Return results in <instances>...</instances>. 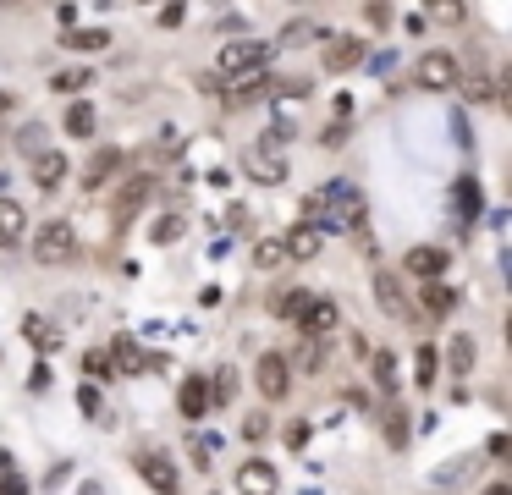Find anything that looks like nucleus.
I'll use <instances>...</instances> for the list:
<instances>
[{"mask_svg":"<svg viewBox=\"0 0 512 495\" xmlns=\"http://www.w3.org/2000/svg\"><path fill=\"white\" fill-rule=\"evenodd\" d=\"M34 259L39 264H72L78 259V231H72V220H45V226L34 231Z\"/></svg>","mask_w":512,"mask_h":495,"instance_id":"f257e3e1","label":"nucleus"},{"mask_svg":"<svg viewBox=\"0 0 512 495\" xmlns=\"http://www.w3.org/2000/svg\"><path fill=\"white\" fill-rule=\"evenodd\" d=\"M254 385H259V396H265V402H281V396L292 391V358H287V352H259Z\"/></svg>","mask_w":512,"mask_h":495,"instance_id":"f03ea898","label":"nucleus"},{"mask_svg":"<svg viewBox=\"0 0 512 495\" xmlns=\"http://www.w3.org/2000/svg\"><path fill=\"white\" fill-rule=\"evenodd\" d=\"M133 462H138V473H144V484L155 495H177L182 490V484H177V462H171L166 451H138Z\"/></svg>","mask_w":512,"mask_h":495,"instance_id":"7ed1b4c3","label":"nucleus"},{"mask_svg":"<svg viewBox=\"0 0 512 495\" xmlns=\"http://www.w3.org/2000/svg\"><path fill=\"white\" fill-rule=\"evenodd\" d=\"M413 77H419V88H457V61L446 50H430V55H419V66H413Z\"/></svg>","mask_w":512,"mask_h":495,"instance_id":"20e7f679","label":"nucleus"},{"mask_svg":"<svg viewBox=\"0 0 512 495\" xmlns=\"http://www.w3.org/2000/svg\"><path fill=\"white\" fill-rule=\"evenodd\" d=\"M265 55H270V44H254V39H237V44H226V50L215 55V66H221L226 77H237V72H248V66H265Z\"/></svg>","mask_w":512,"mask_h":495,"instance_id":"39448f33","label":"nucleus"},{"mask_svg":"<svg viewBox=\"0 0 512 495\" xmlns=\"http://www.w3.org/2000/svg\"><path fill=\"white\" fill-rule=\"evenodd\" d=\"M237 490L243 495H276L281 479H276V468H270L265 457H248L243 468H237Z\"/></svg>","mask_w":512,"mask_h":495,"instance_id":"423d86ee","label":"nucleus"},{"mask_svg":"<svg viewBox=\"0 0 512 495\" xmlns=\"http://www.w3.org/2000/svg\"><path fill=\"white\" fill-rule=\"evenodd\" d=\"M144 198H149V176H127L122 182V193H116V204H111V220H116V231L127 226V220L144 209Z\"/></svg>","mask_w":512,"mask_h":495,"instance_id":"0eeeda50","label":"nucleus"},{"mask_svg":"<svg viewBox=\"0 0 512 495\" xmlns=\"http://www.w3.org/2000/svg\"><path fill=\"white\" fill-rule=\"evenodd\" d=\"M243 165H248V176H254V182H265V187H276L281 176H287L281 154H276V149H265V143H254V149L243 154Z\"/></svg>","mask_w":512,"mask_h":495,"instance_id":"6e6552de","label":"nucleus"},{"mask_svg":"<svg viewBox=\"0 0 512 495\" xmlns=\"http://www.w3.org/2000/svg\"><path fill=\"white\" fill-rule=\"evenodd\" d=\"M358 61H364V39H353V33H336L325 44V72H353Z\"/></svg>","mask_w":512,"mask_h":495,"instance_id":"1a4fd4ad","label":"nucleus"},{"mask_svg":"<svg viewBox=\"0 0 512 495\" xmlns=\"http://www.w3.org/2000/svg\"><path fill=\"white\" fill-rule=\"evenodd\" d=\"M281 248H287V259H314V253L325 248V231L320 226H309V220H298V226L281 237Z\"/></svg>","mask_w":512,"mask_h":495,"instance_id":"9d476101","label":"nucleus"},{"mask_svg":"<svg viewBox=\"0 0 512 495\" xmlns=\"http://www.w3.org/2000/svg\"><path fill=\"white\" fill-rule=\"evenodd\" d=\"M177 407H182V418H204L215 407V396H210V380L204 374H188L182 380V396H177Z\"/></svg>","mask_w":512,"mask_h":495,"instance_id":"9b49d317","label":"nucleus"},{"mask_svg":"<svg viewBox=\"0 0 512 495\" xmlns=\"http://www.w3.org/2000/svg\"><path fill=\"white\" fill-rule=\"evenodd\" d=\"M402 264H408V275H419V281H441L446 248H424V242H419V248H408V259H402Z\"/></svg>","mask_w":512,"mask_h":495,"instance_id":"f8f14e48","label":"nucleus"},{"mask_svg":"<svg viewBox=\"0 0 512 495\" xmlns=\"http://www.w3.org/2000/svg\"><path fill=\"white\" fill-rule=\"evenodd\" d=\"M28 237V215L17 198H0V248H17Z\"/></svg>","mask_w":512,"mask_h":495,"instance_id":"ddd939ff","label":"nucleus"},{"mask_svg":"<svg viewBox=\"0 0 512 495\" xmlns=\"http://www.w3.org/2000/svg\"><path fill=\"white\" fill-rule=\"evenodd\" d=\"M303 330H309V336H331L336 330V303L331 297H309V308H303Z\"/></svg>","mask_w":512,"mask_h":495,"instance_id":"4468645a","label":"nucleus"},{"mask_svg":"<svg viewBox=\"0 0 512 495\" xmlns=\"http://www.w3.org/2000/svg\"><path fill=\"white\" fill-rule=\"evenodd\" d=\"M375 297H380V308H386L391 319H413V308H408V297H402L397 275H386V270H380V275H375Z\"/></svg>","mask_w":512,"mask_h":495,"instance_id":"2eb2a0df","label":"nucleus"},{"mask_svg":"<svg viewBox=\"0 0 512 495\" xmlns=\"http://www.w3.org/2000/svg\"><path fill=\"white\" fill-rule=\"evenodd\" d=\"M34 182L45 187V193L67 182V154H61V149H45V154H39V160H34Z\"/></svg>","mask_w":512,"mask_h":495,"instance_id":"dca6fc26","label":"nucleus"},{"mask_svg":"<svg viewBox=\"0 0 512 495\" xmlns=\"http://www.w3.org/2000/svg\"><path fill=\"white\" fill-rule=\"evenodd\" d=\"M111 171H122V154H116V149H100V154L89 160V171H83V187H89V193H94V187H105V182H111Z\"/></svg>","mask_w":512,"mask_h":495,"instance_id":"f3484780","label":"nucleus"},{"mask_svg":"<svg viewBox=\"0 0 512 495\" xmlns=\"http://www.w3.org/2000/svg\"><path fill=\"white\" fill-rule=\"evenodd\" d=\"M265 88H270V77L259 72V66H248V72H237V83H232V94H226V99H232V105H248V99H259Z\"/></svg>","mask_w":512,"mask_h":495,"instance_id":"a211bd4d","label":"nucleus"},{"mask_svg":"<svg viewBox=\"0 0 512 495\" xmlns=\"http://www.w3.org/2000/svg\"><path fill=\"white\" fill-rule=\"evenodd\" d=\"M303 308H309V292H298V286H292V292L281 286V292L270 297V314H276V319H298Z\"/></svg>","mask_w":512,"mask_h":495,"instance_id":"6ab92c4d","label":"nucleus"},{"mask_svg":"<svg viewBox=\"0 0 512 495\" xmlns=\"http://www.w3.org/2000/svg\"><path fill=\"white\" fill-rule=\"evenodd\" d=\"M474 358H479L474 336H452V347H446V363H452L457 374H468V369H474Z\"/></svg>","mask_w":512,"mask_h":495,"instance_id":"aec40b11","label":"nucleus"},{"mask_svg":"<svg viewBox=\"0 0 512 495\" xmlns=\"http://www.w3.org/2000/svg\"><path fill=\"white\" fill-rule=\"evenodd\" d=\"M424 308H430V314H452L457 292H452V286H441V281H424Z\"/></svg>","mask_w":512,"mask_h":495,"instance_id":"412c9836","label":"nucleus"},{"mask_svg":"<svg viewBox=\"0 0 512 495\" xmlns=\"http://www.w3.org/2000/svg\"><path fill=\"white\" fill-rule=\"evenodd\" d=\"M67 132H72V138H89V132H94V105L72 99V105H67Z\"/></svg>","mask_w":512,"mask_h":495,"instance_id":"4be33fe9","label":"nucleus"},{"mask_svg":"<svg viewBox=\"0 0 512 495\" xmlns=\"http://www.w3.org/2000/svg\"><path fill=\"white\" fill-rule=\"evenodd\" d=\"M254 264H259V270H281V264H287V248H281L276 237H265V242L254 248Z\"/></svg>","mask_w":512,"mask_h":495,"instance_id":"5701e85b","label":"nucleus"},{"mask_svg":"<svg viewBox=\"0 0 512 495\" xmlns=\"http://www.w3.org/2000/svg\"><path fill=\"white\" fill-rule=\"evenodd\" d=\"M182 231H188V220H182V215H160L155 226H149V242H177Z\"/></svg>","mask_w":512,"mask_h":495,"instance_id":"b1692460","label":"nucleus"},{"mask_svg":"<svg viewBox=\"0 0 512 495\" xmlns=\"http://www.w3.org/2000/svg\"><path fill=\"white\" fill-rule=\"evenodd\" d=\"M424 11H430L435 22H446V28H457V22H463V0H424Z\"/></svg>","mask_w":512,"mask_h":495,"instance_id":"393cba45","label":"nucleus"},{"mask_svg":"<svg viewBox=\"0 0 512 495\" xmlns=\"http://www.w3.org/2000/svg\"><path fill=\"white\" fill-rule=\"evenodd\" d=\"M386 435H391V446H408V413L397 402L386 407Z\"/></svg>","mask_w":512,"mask_h":495,"instance_id":"a878e982","label":"nucleus"},{"mask_svg":"<svg viewBox=\"0 0 512 495\" xmlns=\"http://www.w3.org/2000/svg\"><path fill=\"white\" fill-rule=\"evenodd\" d=\"M105 44H111V33H105V28H83V33H72V50H83V55L105 50Z\"/></svg>","mask_w":512,"mask_h":495,"instance_id":"bb28decb","label":"nucleus"},{"mask_svg":"<svg viewBox=\"0 0 512 495\" xmlns=\"http://www.w3.org/2000/svg\"><path fill=\"white\" fill-rule=\"evenodd\" d=\"M23 330H28V336H34V341H39V347H45V352H56V347H61V341H56V330H50V325H39V319H28Z\"/></svg>","mask_w":512,"mask_h":495,"instance_id":"cd10ccee","label":"nucleus"},{"mask_svg":"<svg viewBox=\"0 0 512 495\" xmlns=\"http://www.w3.org/2000/svg\"><path fill=\"white\" fill-rule=\"evenodd\" d=\"M435 380V347H419V385Z\"/></svg>","mask_w":512,"mask_h":495,"instance_id":"c85d7f7f","label":"nucleus"},{"mask_svg":"<svg viewBox=\"0 0 512 495\" xmlns=\"http://www.w3.org/2000/svg\"><path fill=\"white\" fill-rule=\"evenodd\" d=\"M0 495H28V479H23V473L6 468V479H0Z\"/></svg>","mask_w":512,"mask_h":495,"instance_id":"c756f323","label":"nucleus"},{"mask_svg":"<svg viewBox=\"0 0 512 495\" xmlns=\"http://www.w3.org/2000/svg\"><path fill=\"white\" fill-rule=\"evenodd\" d=\"M375 374H380V380H391V374H397V363H391V352H386V347L375 352Z\"/></svg>","mask_w":512,"mask_h":495,"instance_id":"7c9ffc66","label":"nucleus"},{"mask_svg":"<svg viewBox=\"0 0 512 495\" xmlns=\"http://www.w3.org/2000/svg\"><path fill=\"white\" fill-rule=\"evenodd\" d=\"M83 83H89L83 72H61V77H56V88H61V94H72V88H83Z\"/></svg>","mask_w":512,"mask_h":495,"instance_id":"2f4dec72","label":"nucleus"},{"mask_svg":"<svg viewBox=\"0 0 512 495\" xmlns=\"http://www.w3.org/2000/svg\"><path fill=\"white\" fill-rule=\"evenodd\" d=\"M111 369H116V363L105 358V352H89V374H111Z\"/></svg>","mask_w":512,"mask_h":495,"instance_id":"473e14b6","label":"nucleus"},{"mask_svg":"<svg viewBox=\"0 0 512 495\" xmlns=\"http://www.w3.org/2000/svg\"><path fill=\"white\" fill-rule=\"evenodd\" d=\"M485 495H512V484H507V479H496V484H485Z\"/></svg>","mask_w":512,"mask_h":495,"instance_id":"72a5a7b5","label":"nucleus"}]
</instances>
